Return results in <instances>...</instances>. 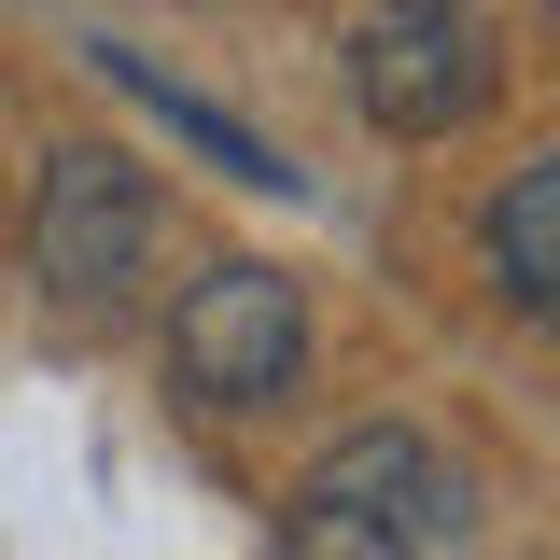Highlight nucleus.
I'll list each match as a JSON object with an SVG mask.
<instances>
[{
	"mask_svg": "<svg viewBox=\"0 0 560 560\" xmlns=\"http://www.w3.org/2000/svg\"><path fill=\"white\" fill-rule=\"evenodd\" d=\"M477 477L420 420H350L280 504V560H463Z\"/></svg>",
	"mask_w": 560,
	"mask_h": 560,
	"instance_id": "nucleus-1",
	"label": "nucleus"
},
{
	"mask_svg": "<svg viewBox=\"0 0 560 560\" xmlns=\"http://www.w3.org/2000/svg\"><path fill=\"white\" fill-rule=\"evenodd\" d=\"M154 238L168 210L113 140H43L28 154V210H14V253H28V294L57 323H113L140 280H154Z\"/></svg>",
	"mask_w": 560,
	"mask_h": 560,
	"instance_id": "nucleus-2",
	"label": "nucleus"
},
{
	"mask_svg": "<svg viewBox=\"0 0 560 560\" xmlns=\"http://www.w3.org/2000/svg\"><path fill=\"white\" fill-rule=\"evenodd\" d=\"M168 378L197 393V407H280L294 378H308V280L267 267V253H224V267L183 280V308H168Z\"/></svg>",
	"mask_w": 560,
	"mask_h": 560,
	"instance_id": "nucleus-3",
	"label": "nucleus"
},
{
	"mask_svg": "<svg viewBox=\"0 0 560 560\" xmlns=\"http://www.w3.org/2000/svg\"><path fill=\"white\" fill-rule=\"evenodd\" d=\"M490 28L477 0H364L350 14V113L378 140H448L490 98Z\"/></svg>",
	"mask_w": 560,
	"mask_h": 560,
	"instance_id": "nucleus-4",
	"label": "nucleus"
},
{
	"mask_svg": "<svg viewBox=\"0 0 560 560\" xmlns=\"http://www.w3.org/2000/svg\"><path fill=\"white\" fill-rule=\"evenodd\" d=\"M98 70H113V84H127V98H140V113H154L168 140H197V154L224 168V183H253V197H294V168H280V140H253L238 113H210L197 84H168V70H154V57H127V43H98Z\"/></svg>",
	"mask_w": 560,
	"mask_h": 560,
	"instance_id": "nucleus-5",
	"label": "nucleus"
},
{
	"mask_svg": "<svg viewBox=\"0 0 560 560\" xmlns=\"http://www.w3.org/2000/svg\"><path fill=\"white\" fill-rule=\"evenodd\" d=\"M490 280L560 323V154H533V168L490 197Z\"/></svg>",
	"mask_w": 560,
	"mask_h": 560,
	"instance_id": "nucleus-6",
	"label": "nucleus"
}]
</instances>
